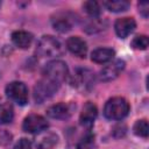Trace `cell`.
Returning <instances> with one entry per match:
<instances>
[{"label": "cell", "instance_id": "1", "mask_svg": "<svg viewBox=\"0 0 149 149\" xmlns=\"http://www.w3.org/2000/svg\"><path fill=\"white\" fill-rule=\"evenodd\" d=\"M36 52L42 57H58L64 52L63 44L56 37L45 35L42 36L37 43Z\"/></svg>", "mask_w": 149, "mask_h": 149}, {"label": "cell", "instance_id": "2", "mask_svg": "<svg viewBox=\"0 0 149 149\" xmlns=\"http://www.w3.org/2000/svg\"><path fill=\"white\" fill-rule=\"evenodd\" d=\"M129 112V104L125 98H111L104 107V115L109 120H121Z\"/></svg>", "mask_w": 149, "mask_h": 149}, {"label": "cell", "instance_id": "3", "mask_svg": "<svg viewBox=\"0 0 149 149\" xmlns=\"http://www.w3.org/2000/svg\"><path fill=\"white\" fill-rule=\"evenodd\" d=\"M68 73H69V70H68L66 64L63 61H58V59L49 62L45 65L44 71H43L44 78H48L57 83L58 85H61L66 79Z\"/></svg>", "mask_w": 149, "mask_h": 149}, {"label": "cell", "instance_id": "4", "mask_svg": "<svg viewBox=\"0 0 149 149\" xmlns=\"http://www.w3.org/2000/svg\"><path fill=\"white\" fill-rule=\"evenodd\" d=\"M59 85L48 78H42L40 81H37V84L34 87V99L36 102L41 104L44 100L49 99L50 97L54 95V93H56V91L58 90Z\"/></svg>", "mask_w": 149, "mask_h": 149}, {"label": "cell", "instance_id": "5", "mask_svg": "<svg viewBox=\"0 0 149 149\" xmlns=\"http://www.w3.org/2000/svg\"><path fill=\"white\" fill-rule=\"evenodd\" d=\"M94 84V73L88 69H77L71 77V85L80 91L90 90Z\"/></svg>", "mask_w": 149, "mask_h": 149}, {"label": "cell", "instance_id": "6", "mask_svg": "<svg viewBox=\"0 0 149 149\" xmlns=\"http://www.w3.org/2000/svg\"><path fill=\"white\" fill-rule=\"evenodd\" d=\"M77 23L76 15L69 12H61L52 16L51 24L59 33H66L72 29V27Z\"/></svg>", "mask_w": 149, "mask_h": 149}, {"label": "cell", "instance_id": "7", "mask_svg": "<svg viewBox=\"0 0 149 149\" xmlns=\"http://www.w3.org/2000/svg\"><path fill=\"white\" fill-rule=\"evenodd\" d=\"M7 97L19 105H26L28 101V88L21 81H12L6 87Z\"/></svg>", "mask_w": 149, "mask_h": 149}, {"label": "cell", "instance_id": "8", "mask_svg": "<svg viewBox=\"0 0 149 149\" xmlns=\"http://www.w3.org/2000/svg\"><path fill=\"white\" fill-rule=\"evenodd\" d=\"M49 123L45 120V118H43L42 115L38 114H30L28 115L22 123V128L24 132L27 133H31V134H40L43 130H45L48 128Z\"/></svg>", "mask_w": 149, "mask_h": 149}, {"label": "cell", "instance_id": "9", "mask_svg": "<svg viewBox=\"0 0 149 149\" xmlns=\"http://www.w3.org/2000/svg\"><path fill=\"white\" fill-rule=\"evenodd\" d=\"M123 68H125V62L121 59H116L111 64L106 65L105 68H102V70L100 71V79L104 81L113 80L120 74Z\"/></svg>", "mask_w": 149, "mask_h": 149}, {"label": "cell", "instance_id": "10", "mask_svg": "<svg viewBox=\"0 0 149 149\" xmlns=\"http://www.w3.org/2000/svg\"><path fill=\"white\" fill-rule=\"evenodd\" d=\"M135 27H136V23H135V20L133 17H121V19H118L115 21V24H114L115 33H116V35L120 38L127 37L130 33H133Z\"/></svg>", "mask_w": 149, "mask_h": 149}, {"label": "cell", "instance_id": "11", "mask_svg": "<svg viewBox=\"0 0 149 149\" xmlns=\"http://www.w3.org/2000/svg\"><path fill=\"white\" fill-rule=\"evenodd\" d=\"M66 48L71 54L78 57H85L87 52V45L86 42L80 38L79 36H71L66 41Z\"/></svg>", "mask_w": 149, "mask_h": 149}, {"label": "cell", "instance_id": "12", "mask_svg": "<svg viewBox=\"0 0 149 149\" xmlns=\"http://www.w3.org/2000/svg\"><path fill=\"white\" fill-rule=\"evenodd\" d=\"M47 114L52 119H66L71 114V107L65 102H59L50 106L47 109Z\"/></svg>", "mask_w": 149, "mask_h": 149}, {"label": "cell", "instance_id": "13", "mask_svg": "<svg viewBox=\"0 0 149 149\" xmlns=\"http://www.w3.org/2000/svg\"><path fill=\"white\" fill-rule=\"evenodd\" d=\"M97 114H98V109H97V106L93 104V102H86L83 107V111L80 113V118H79V121L81 125L84 126H91L94 121V119L97 118Z\"/></svg>", "mask_w": 149, "mask_h": 149}, {"label": "cell", "instance_id": "14", "mask_svg": "<svg viewBox=\"0 0 149 149\" xmlns=\"http://www.w3.org/2000/svg\"><path fill=\"white\" fill-rule=\"evenodd\" d=\"M12 41L16 47L21 49H27L33 42V35L24 30H16L12 34Z\"/></svg>", "mask_w": 149, "mask_h": 149}, {"label": "cell", "instance_id": "15", "mask_svg": "<svg viewBox=\"0 0 149 149\" xmlns=\"http://www.w3.org/2000/svg\"><path fill=\"white\" fill-rule=\"evenodd\" d=\"M114 50L109 49V48H99L92 51L91 54V59L95 63L102 64L106 62H109L113 57H114Z\"/></svg>", "mask_w": 149, "mask_h": 149}, {"label": "cell", "instance_id": "16", "mask_svg": "<svg viewBox=\"0 0 149 149\" xmlns=\"http://www.w3.org/2000/svg\"><path fill=\"white\" fill-rule=\"evenodd\" d=\"M58 137L54 133H45L42 134L36 140V146L38 149H52L57 144Z\"/></svg>", "mask_w": 149, "mask_h": 149}, {"label": "cell", "instance_id": "17", "mask_svg": "<svg viewBox=\"0 0 149 149\" xmlns=\"http://www.w3.org/2000/svg\"><path fill=\"white\" fill-rule=\"evenodd\" d=\"M14 118V109L12 104L9 102H5L0 105V123L1 125H6L12 122Z\"/></svg>", "mask_w": 149, "mask_h": 149}, {"label": "cell", "instance_id": "18", "mask_svg": "<svg viewBox=\"0 0 149 149\" xmlns=\"http://www.w3.org/2000/svg\"><path fill=\"white\" fill-rule=\"evenodd\" d=\"M104 5L111 12H123L127 10L129 7V2L126 0H108L105 1Z\"/></svg>", "mask_w": 149, "mask_h": 149}, {"label": "cell", "instance_id": "19", "mask_svg": "<svg viewBox=\"0 0 149 149\" xmlns=\"http://www.w3.org/2000/svg\"><path fill=\"white\" fill-rule=\"evenodd\" d=\"M134 133L137 135V136H141V137H148V134H149V126H148V121L142 119V120H137L134 125V128H133Z\"/></svg>", "mask_w": 149, "mask_h": 149}, {"label": "cell", "instance_id": "20", "mask_svg": "<svg viewBox=\"0 0 149 149\" xmlns=\"http://www.w3.org/2000/svg\"><path fill=\"white\" fill-rule=\"evenodd\" d=\"M105 26H106L105 21H100L97 17H92L91 21L87 22V24L85 27V30L88 31V33H97V31H100V30L105 29Z\"/></svg>", "mask_w": 149, "mask_h": 149}, {"label": "cell", "instance_id": "21", "mask_svg": "<svg viewBox=\"0 0 149 149\" xmlns=\"http://www.w3.org/2000/svg\"><path fill=\"white\" fill-rule=\"evenodd\" d=\"M83 8L91 17H97L100 14V6L97 1H86V2H84Z\"/></svg>", "mask_w": 149, "mask_h": 149}, {"label": "cell", "instance_id": "22", "mask_svg": "<svg viewBox=\"0 0 149 149\" xmlns=\"http://www.w3.org/2000/svg\"><path fill=\"white\" fill-rule=\"evenodd\" d=\"M149 40L146 35H137L132 41V47L137 50H146L148 48Z\"/></svg>", "mask_w": 149, "mask_h": 149}, {"label": "cell", "instance_id": "23", "mask_svg": "<svg viewBox=\"0 0 149 149\" xmlns=\"http://www.w3.org/2000/svg\"><path fill=\"white\" fill-rule=\"evenodd\" d=\"M14 149H31V143L28 139H21L15 143Z\"/></svg>", "mask_w": 149, "mask_h": 149}, {"label": "cell", "instance_id": "24", "mask_svg": "<svg viewBox=\"0 0 149 149\" xmlns=\"http://www.w3.org/2000/svg\"><path fill=\"white\" fill-rule=\"evenodd\" d=\"M10 141H12V135L8 132H6V130L0 132V144L7 146Z\"/></svg>", "mask_w": 149, "mask_h": 149}, {"label": "cell", "instance_id": "25", "mask_svg": "<svg viewBox=\"0 0 149 149\" xmlns=\"http://www.w3.org/2000/svg\"><path fill=\"white\" fill-rule=\"evenodd\" d=\"M139 8H140V13L144 16V17H147L148 16V12H149V3L148 2H140L139 3Z\"/></svg>", "mask_w": 149, "mask_h": 149}]
</instances>
